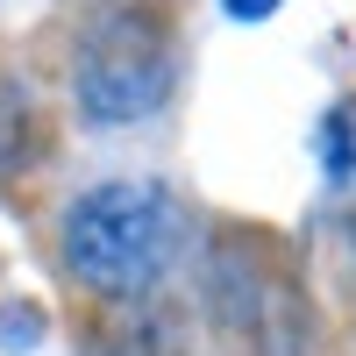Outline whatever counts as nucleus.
Masks as SVG:
<instances>
[{
	"label": "nucleus",
	"mask_w": 356,
	"mask_h": 356,
	"mask_svg": "<svg viewBox=\"0 0 356 356\" xmlns=\"http://www.w3.org/2000/svg\"><path fill=\"white\" fill-rule=\"evenodd\" d=\"M65 271L100 300H150L186 250V207L157 178H107L65 207Z\"/></svg>",
	"instance_id": "obj_1"
},
{
	"label": "nucleus",
	"mask_w": 356,
	"mask_h": 356,
	"mask_svg": "<svg viewBox=\"0 0 356 356\" xmlns=\"http://www.w3.org/2000/svg\"><path fill=\"white\" fill-rule=\"evenodd\" d=\"M72 93L100 129L150 122L171 93V29L150 8H107L100 22H86L72 50Z\"/></svg>",
	"instance_id": "obj_2"
},
{
	"label": "nucleus",
	"mask_w": 356,
	"mask_h": 356,
	"mask_svg": "<svg viewBox=\"0 0 356 356\" xmlns=\"http://www.w3.org/2000/svg\"><path fill=\"white\" fill-rule=\"evenodd\" d=\"M29 114H36V107H29V93L0 79V178L22 164V129H29Z\"/></svg>",
	"instance_id": "obj_3"
},
{
	"label": "nucleus",
	"mask_w": 356,
	"mask_h": 356,
	"mask_svg": "<svg viewBox=\"0 0 356 356\" xmlns=\"http://www.w3.org/2000/svg\"><path fill=\"white\" fill-rule=\"evenodd\" d=\"M321 157H328V178H356V143H349V107H335L328 122H321Z\"/></svg>",
	"instance_id": "obj_4"
},
{
	"label": "nucleus",
	"mask_w": 356,
	"mask_h": 356,
	"mask_svg": "<svg viewBox=\"0 0 356 356\" xmlns=\"http://www.w3.org/2000/svg\"><path fill=\"white\" fill-rule=\"evenodd\" d=\"M221 8H228L235 22H264V15H278V0H221Z\"/></svg>",
	"instance_id": "obj_5"
}]
</instances>
